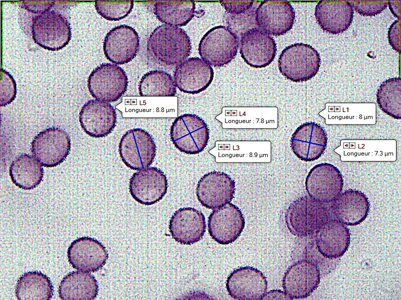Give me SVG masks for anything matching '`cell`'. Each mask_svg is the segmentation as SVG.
Returning a JSON list of instances; mask_svg holds the SVG:
<instances>
[{
    "mask_svg": "<svg viewBox=\"0 0 401 300\" xmlns=\"http://www.w3.org/2000/svg\"><path fill=\"white\" fill-rule=\"evenodd\" d=\"M148 55L167 66L180 64L189 56L191 45L189 36L182 28L169 24L157 27L147 44Z\"/></svg>",
    "mask_w": 401,
    "mask_h": 300,
    "instance_id": "1",
    "label": "cell"
},
{
    "mask_svg": "<svg viewBox=\"0 0 401 300\" xmlns=\"http://www.w3.org/2000/svg\"><path fill=\"white\" fill-rule=\"evenodd\" d=\"M329 210L309 196H303L294 200L287 209L285 219L290 232L298 237L315 234L318 228L330 220Z\"/></svg>",
    "mask_w": 401,
    "mask_h": 300,
    "instance_id": "2",
    "label": "cell"
},
{
    "mask_svg": "<svg viewBox=\"0 0 401 300\" xmlns=\"http://www.w3.org/2000/svg\"><path fill=\"white\" fill-rule=\"evenodd\" d=\"M319 53L312 46L296 43L283 50L278 60L281 74L293 82H304L313 78L320 66Z\"/></svg>",
    "mask_w": 401,
    "mask_h": 300,
    "instance_id": "3",
    "label": "cell"
},
{
    "mask_svg": "<svg viewBox=\"0 0 401 300\" xmlns=\"http://www.w3.org/2000/svg\"><path fill=\"white\" fill-rule=\"evenodd\" d=\"M209 152L217 163H269L270 140H217Z\"/></svg>",
    "mask_w": 401,
    "mask_h": 300,
    "instance_id": "4",
    "label": "cell"
},
{
    "mask_svg": "<svg viewBox=\"0 0 401 300\" xmlns=\"http://www.w3.org/2000/svg\"><path fill=\"white\" fill-rule=\"evenodd\" d=\"M32 34L36 44L52 51L64 48L72 36L67 19L53 10H47L33 18Z\"/></svg>",
    "mask_w": 401,
    "mask_h": 300,
    "instance_id": "5",
    "label": "cell"
},
{
    "mask_svg": "<svg viewBox=\"0 0 401 300\" xmlns=\"http://www.w3.org/2000/svg\"><path fill=\"white\" fill-rule=\"evenodd\" d=\"M170 137L174 146L181 152L195 154L203 152L210 138L206 122L194 114H184L177 117L170 127Z\"/></svg>",
    "mask_w": 401,
    "mask_h": 300,
    "instance_id": "6",
    "label": "cell"
},
{
    "mask_svg": "<svg viewBox=\"0 0 401 300\" xmlns=\"http://www.w3.org/2000/svg\"><path fill=\"white\" fill-rule=\"evenodd\" d=\"M334 152L342 162H395V140H342Z\"/></svg>",
    "mask_w": 401,
    "mask_h": 300,
    "instance_id": "7",
    "label": "cell"
},
{
    "mask_svg": "<svg viewBox=\"0 0 401 300\" xmlns=\"http://www.w3.org/2000/svg\"><path fill=\"white\" fill-rule=\"evenodd\" d=\"M278 113L276 107H224L216 119L225 129H276Z\"/></svg>",
    "mask_w": 401,
    "mask_h": 300,
    "instance_id": "8",
    "label": "cell"
},
{
    "mask_svg": "<svg viewBox=\"0 0 401 300\" xmlns=\"http://www.w3.org/2000/svg\"><path fill=\"white\" fill-rule=\"evenodd\" d=\"M239 41L228 27L216 26L209 30L200 40L198 53L210 66L221 67L236 57Z\"/></svg>",
    "mask_w": 401,
    "mask_h": 300,
    "instance_id": "9",
    "label": "cell"
},
{
    "mask_svg": "<svg viewBox=\"0 0 401 300\" xmlns=\"http://www.w3.org/2000/svg\"><path fill=\"white\" fill-rule=\"evenodd\" d=\"M128 78L125 71L115 64H101L95 68L88 80V88L96 100L114 102L126 92Z\"/></svg>",
    "mask_w": 401,
    "mask_h": 300,
    "instance_id": "10",
    "label": "cell"
},
{
    "mask_svg": "<svg viewBox=\"0 0 401 300\" xmlns=\"http://www.w3.org/2000/svg\"><path fill=\"white\" fill-rule=\"evenodd\" d=\"M121 160L128 168L140 170L148 168L153 162L156 146L152 136L145 130H130L122 136L119 144Z\"/></svg>",
    "mask_w": 401,
    "mask_h": 300,
    "instance_id": "11",
    "label": "cell"
},
{
    "mask_svg": "<svg viewBox=\"0 0 401 300\" xmlns=\"http://www.w3.org/2000/svg\"><path fill=\"white\" fill-rule=\"evenodd\" d=\"M71 140L62 128H48L34 138L31 152L33 156L45 167H54L63 162L70 153Z\"/></svg>",
    "mask_w": 401,
    "mask_h": 300,
    "instance_id": "12",
    "label": "cell"
},
{
    "mask_svg": "<svg viewBox=\"0 0 401 300\" xmlns=\"http://www.w3.org/2000/svg\"><path fill=\"white\" fill-rule=\"evenodd\" d=\"M344 184L340 170L329 163L314 166L305 180L306 191L312 198L322 204L333 202L341 194Z\"/></svg>",
    "mask_w": 401,
    "mask_h": 300,
    "instance_id": "13",
    "label": "cell"
},
{
    "mask_svg": "<svg viewBox=\"0 0 401 300\" xmlns=\"http://www.w3.org/2000/svg\"><path fill=\"white\" fill-rule=\"evenodd\" d=\"M239 44L242 58L247 64L253 68L268 66L276 54L275 40L258 27L244 32L240 38Z\"/></svg>",
    "mask_w": 401,
    "mask_h": 300,
    "instance_id": "14",
    "label": "cell"
},
{
    "mask_svg": "<svg viewBox=\"0 0 401 300\" xmlns=\"http://www.w3.org/2000/svg\"><path fill=\"white\" fill-rule=\"evenodd\" d=\"M320 278V270L315 262L301 260L291 265L285 272L283 288L291 300L305 298L317 289Z\"/></svg>",
    "mask_w": 401,
    "mask_h": 300,
    "instance_id": "15",
    "label": "cell"
},
{
    "mask_svg": "<svg viewBox=\"0 0 401 300\" xmlns=\"http://www.w3.org/2000/svg\"><path fill=\"white\" fill-rule=\"evenodd\" d=\"M245 225L241 210L230 202L214 209L208 219L210 236L221 244L234 242L241 235Z\"/></svg>",
    "mask_w": 401,
    "mask_h": 300,
    "instance_id": "16",
    "label": "cell"
},
{
    "mask_svg": "<svg viewBox=\"0 0 401 300\" xmlns=\"http://www.w3.org/2000/svg\"><path fill=\"white\" fill-rule=\"evenodd\" d=\"M235 182L222 172L212 171L198 181L196 188L197 200L202 205L214 210L229 203L234 198Z\"/></svg>",
    "mask_w": 401,
    "mask_h": 300,
    "instance_id": "17",
    "label": "cell"
},
{
    "mask_svg": "<svg viewBox=\"0 0 401 300\" xmlns=\"http://www.w3.org/2000/svg\"><path fill=\"white\" fill-rule=\"evenodd\" d=\"M168 182L164 173L156 167H148L135 172L129 180V192L139 203L150 206L160 201L167 190Z\"/></svg>",
    "mask_w": 401,
    "mask_h": 300,
    "instance_id": "18",
    "label": "cell"
},
{
    "mask_svg": "<svg viewBox=\"0 0 401 300\" xmlns=\"http://www.w3.org/2000/svg\"><path fill=\"white\" fill-rule=\"evenodd\" d=\"M263 273L249 266L240 267L228 276L226 288L230 296L239 300H262L267 290Z\"/></svg>",
    "mask_w": 401,
    "mask_h": 300,
    "instance_id": "19",
    "label": "cell"
},
{
    "mask_svg": "<svg viewBox=\"0 0 401 300\" xmlns=\"http://www.w3.org/2000/svg\"><path fill=\"white\" fill-rule=\"evenodd\" d=\"M319 115L328 125H373L376 123L374 103H327Z\"/></svg>",
    "mask_w": 401,
    "mask_h": 300,
    "instance_id": "20",
    "label": "cell"
},
{
    "mask_svg": "<svg viewBox=\"0 0 401 300\" xmlns=\"http://www.w3.org/2000/svg\"><path fill=\"white\" fill-rule=\"evenodd\" d=\"M325 129L314 122H307L298 126L290 140L291 148L302 161L316 160L324 154L327 144Z\"/></svg>",
    "mask_w": 401,
    "mask_h": 300,
    "instance_id": "21",
    "label": "cell"
},
{
    "mask_svg": "<svg viewBox=\"0 0 401 300\" xmlns=\"http://www.w3.org/2000/svg\"><path fill=\"white\" fill-rule=\"evenodd\" d=\"M295 18L294 9L286 1H263L255 12L258 27L275 36L283 35L291 30Z\"/></svg>",
    "mask_w": 401,
    "mask_h": 300,
    "instance_id": "22",
    "label": "cell"
},
{
    "mask_svg": "<svg viewBox=\"0 0 401 300\" xmlns=\"http://www.w3.org/2000/svg\"><path fill=\"white\" fill-rule=\"evenodd\" d=\"M140 46L139 37L132 27L122 24L111 29L106 35L103 50L106 58L115 64L131 61Z\"/></svg>",
    "mask_w": 401,
    "mask_h": 300,
    "instance_id": "23",
    "label": "cell"
},
{
    "mask_svg": "<svg viewBox=\"0 0 401 300\" xmlns=\"http://www.w3.org/2000/svg\"><path fill=\"white\" fill-rule=\"evenodd\" d=\"M79 122L83 130L89 136L103 138L111 134L115 127L116 112L109 103L92 100L82 106Z\"/></svg>",
    "mask_w": 401,
    "mask_h": 300,
    "instance_id": "24",
    "label": "cell"
},
{
    "mask_svg": "<svg viewBox=\"0 0 401 300\" xmlns=\"http://www.w3.org/2000/svg\"><path fill=\"white\" fill-rule=\"evenodd\" d=\"M67 256L73 268L91 272H97L104 266L108 258V253L104 246L96 239L83 236L71 244Z\"/></svg>",
    "mask_w": 401,
    "mask_h": 300,
    "instance_id": "25",
    "label": "cell"
},
{
    "mask_svg": "<svg viewBox=\"0 0 401 300\" xmlns=\"http://www.w3.org/2000/svg\"><path fill=\"white\" fill-rule=\"evenodd\" d=\"M214 76L213 68L206 62L199 58H190L176 66L173 79L180 91L193 94L206 90Z\"/></svg>",
    "mask_w": 401,
    "mask_h": 300,
    "instance_id": "26",
    "label": "cell"
},
{
    "mask_svg": "<svg viewBox=\"0 0 401 300\" xmlns=\"http://www.w3.org/2000/svg\"><path fill=\"white\" fill-rule=\"evenodd\" d=\"M169 231L174 240L183 244L190 245L199 242L206 232L205 217L193 208H179L170 218Z\"/></svg>",
    "mask_w": 401,
    "mask_h": 300,
    "instance_id": "27",
    "label": "cell"
},
{
    "mask_svg": "<svg viewBox=\"0 0 401 300\" xmlns=\"http://www.w3.org/2000/svg\"><path fill=\"white\" fill-rule=\"evenodd\" d=\"M315 243L319 252L328 259L341 257L350 242V233L347 226L337 220H329L315 232Z\"/></svg>",
    "mask_w": 401,
    "mask_h": 300,
    "instance_id": "28",
    "label": "cell"
},
{
    "mask_svg": "<svg viewBox=\"0 0 401 300\" xmlns=\"http://www.w3.org/2000/svg\"><path fill=\"white\" fill-rule=\"evenodd\" d=\"M331 211L336 220L346 226H355L363 222L370 210L368 198L361 191L349 189L334 200Z\"/></svg>",
    "mask_w": 401,
    "mask_h": 300,
    "instance_id": "29",
    "label": "cell"
},
{
    "mask_svg": "<svg viewBox=\"0 0 401 300\" xmlns=\"http://www.w3.org/2000/svg\"><path fill=\"white\" fill-rule=\"evenodd\" d=\"M315 16L321 28L333 34L347 30L353 18V9L347 2H318Z\"/></svg>",
    "mask_w": 401,
    "mask_h": 300,
    "instance_id": "30",
    "label": "cell"
},
{
    "mask_svg": "<svg viewBox=\"0 0 401 300\" xmlns=\"http://www.w3.org/2000/svg\"><path fill=\"white\" fill-rule=\"evenodd\" d=\"M99 292V284L93 275L85 272L73 271L60 282L58 293L63 300H93Z\"/></svg>",
    "mask_w": 401,
    "mask_h": 300,
    "instance_id": "31",
    "label": "cell"
},
{
    "mask_svg": "<svg viewBox=\"0 0 401 300\" xmlns=\"http://www.w3.org/2000/svg\"><path fill=\"white\" fill-rule=\"evenodd\" d=\"M9 174L16 186L24 190H31L42 181L44 169L34 156L23 154L12 162Z\"/></svg>",
    "mask_w": 401,
    "mask_h": 300,
    "instance_id": "32",
    "label": "cell"
},
{
    "mask_svg": "<svg viewBox=\"0 0 401 300\" xmlns=\"http://www.w3.org/2000/svg\"><path fill=\"white\" fill-rule=\"evenodd\" d=\"M15 294L19 300H50L54 287L47 275L39 271L28 272L18 279Z\"/></svg>",
    "mask_w": 401,
    "mask_h": 300,
    "instance_id": "33",
    "label": "cell"
},
{
    "mask_svg": "<svg viewBox=\"0 0 401 300\" xmlns=\"http://www.w3.org/2000/svg\"><path fill=\"white\" fill-rule=\"evenodd\" d=\"M195 4L193 2H158L153 11L158 20L166 24L186 26L193 18Z\"/></svg>",
    "mask_w": 401,
    "mask_h": 300,
    "instance_id": "34",
    "label": "cell"
},
{
    "mask_svg": "<svg viewBox=\"0 0 401 300\" xmlns=\"http://www.w3.org/2000/svg\"><path fill=\"white\" fill-rule=\"evenodd\" d=\"M141 96H173L176 94V85L171 76L159 70L144 74L138 84Z\"/></svg>",
    "mask_w": 401,
    "mask_h": 300,
    "instance_id": "35",
    "label": "cell"
},
{
    "mask_svg": "<svg viewBox=\"0 0 401 300\" xmlns=\"http://www.w3.org/2000/svg\"><path fill=\"white\" fill-rule=\"evenodd\" d=\"M378 106L391 118H401V82L399 78H389L380 86L376 94Z\"/></svg>",
    "mask_w": 401,
    "mask_h": 300,
    "instance_id": "36",
    "label": "cell"
},
{
    "mask_svg": "<svg viewBox=\"0 0 401 300\" xmlns=\"http://www.w3.org/2000/svg\"><path fill=\"white\" fill-rule=\"evenodd\" d=\"M133 6L132 1H97L95 3L97 12L110 21H117L125 18L132 11Z\"/></svg>",
    "mask_w": 401,
    "mask_h": 300,
    "instance_id": "37",
    "label": "cell"
},
{
    "mask_svg": "<svg viewBox=\"0 0 401 300\" xmlns=\"http://www.w3.org/2000/svg\"><path fill=\"white\" fill-rule=\"evenodd\" d=\"M257 4L258 3L245 13L237 15L228 14L227 22L228 28L237 36L239 40L241 36L248 30L247 26H253V24L257 26L255 20Z\"/></svg>",
    "mask_w": 401,
    "mask_h": 300,
    "instance_id": "38",
    "label": "cell"
},
{
    "mask_svg": "<svg viewBox=\"0 0 401 300\" xmlns=\"http://www.w3.org/2000/svg\"><path fill=\"white\" fill-rule=\"evenodd\" d=\"M17 84L15 80L9 72L1 70L0 82V106H5L11 104L16 98Z\"/></svg>",
    "mask_w": 401,
    "mask_h": 300,
    "instance_id": "39",
    "label": "cell"
},
{
    "mask_svg": "<svg viewBox=\"0 0 401 300\" xmlns=\"http://www.w3.org/2000/svg\"><path fill=\"white\" fill-rule=\"evenodd\" d=\"M353 9L363 16H374L382 12L387 6V2H350Z\"/></svg>",
    "mask_w": 401,
    "mask_h": 300,
    "instance_id": "40",
    "label": "cell"
},
{
    "mask_svg": "<svg viewBox=\"0 0 401 300\" xmlns=\"http://www.w3.org/2000/svg\"><path fill=\"white\" fill-rule=\"evenodd\" d=\"M254 2H223L221 4L228 14L237 15L245 13L253 7Z\"/></svg>",
    "mask_w": 401,
    "mask_h": 300,
    "instance_id": "41",
    "label": "cell"
},
{
    "mask_svg": "<svg viewBox=\"0 0 401 300\" xmlns=\"http://www.w3.org/2000/svg\"><path fill=\"white\" fill-rule=\"evenodd\" d=\"M388 42L392 48L400 52V22L399 20L393 22L388 31Z\"/></svg>",
    "mask_w": 401,
    "mask_h": 300,
    "instance_id": "42",
    "label": "cell"
},
{
    "mask_svg": "<svg viewBox=\"0 0 401 300\" xmlns=\"http://www.w3.org/2000/svg\"><path fill=\"white\" fill-rule=\"evenodd\" d=\"M54 2H23L22 7L33 13H42L50 10Z\"/></svg>",
    "mask_w": 401,
    "mask_h": 300,
    "instance_id": "43",
    "label": "cell"
},
{
    "mask_svg": "<svg viewBox=\"0 0 401 300\" xmlns=\"http://www.w3.org/2000/svg\"><path fill=\"white\" fill-rule=\"evenodd\" d=\"M262 300H291L285 292L273 290L266 292Z\"/></svg>",
    "mask_w": 401,
    "mask_h": 300,
    "instance_id": "44",
    "label": "cell"
},
{
    "mask_svg": "<svg viewBox=\"0 0 401 300\" xmlns=\"http://www.w3.org/2000/svg\"><path fill=\"white\" fill-rule=\"evenodd\" d=\"M391 3L393 4V6H392V8L389 7V8H390L391 11H392L393 10V12H392L393 14L394 15L396 14V16L398 18V16H399V9H397V7H399V5L397 6H394L393 2H391Z\"/></svg>",
    "mask_w": 401,
    "mask_h": 300,
    "instance_id": "45",
    "label": "cell"
}]
</instances>
